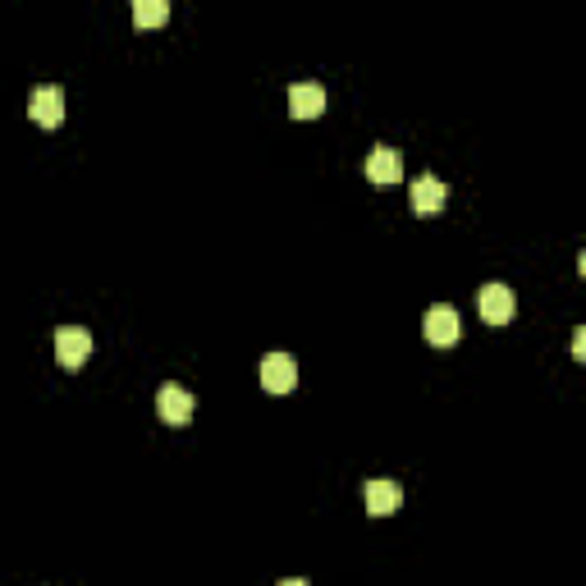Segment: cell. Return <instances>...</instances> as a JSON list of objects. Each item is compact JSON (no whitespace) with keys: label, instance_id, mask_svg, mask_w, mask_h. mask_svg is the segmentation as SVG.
<instances>
[{"label":"cell","instance_id":"obj_8","mask_svg":"<svg viewBox=\"0 0 586 586\" xmlns=\"http://www.w3.org/2000/svg\"><path fill=\"white\" fill-rule=\"evenodd\" d=\"M362 500H367V513H376V518H390V513L403 504V490L394 486V481L376 477V481H367V486H362Z\"/></svg>","mask_w":586,"mask_h":586},{"label":"cell","instance_id":"obj_13","mask_svg":"<svg viewBox=\"0 0 586 586\" xmlns=\"http://www.w3.org/2000/svg\"><path fill=\"white\" fill-rule=\"evenodd\" d=\"M280 586H307V582H303V577H284Z\"/></svg>","mask_w":586,"mask_h":586},{"label":"cell","instance_id":"obj_6","mask_svg":"<svg viewBox=\"0 0 586 586\" xmlns=\"http://www.w3.org/2000/svg\"><path fill=\"white\" fill-rule=\"evenodd\" d=\"M362 170H367V179L376 188H390V184H399V179H403V161H399V152H394V147H376V152L367 156V165H362Z\"/></svg>","mask_w":586,"mask_h":586},{"label":"cell","instance_id":"obj_10","mask_svg":"<svg viewBox=\"0 0 586 586\" xmlns=\"http://www.w3.org/2000/svg\"><path fill=\"white\" fill-rule=\"evenodd\" d=\"M422 330H426V339H431V344H454V339H458V312L449 303H435L431 312H426Z\"/></svg>","mask_w":586,"mask_h":586},{"label":"cell","instance_id":"obj_12","mask_svg":"<svg viewBox=\"0 0 586 586\" xmlns=\"http://www.w3.org/2000/svg\"><path fill=\"white\" fill-rule=\"evenodd\" d=\"M573 358H577V362L586 358V326H582V330H577V335H573Z\"/></svg>","mask_w":586,"mask_h":586},{"label":"cell","instance_id":"obj_11","mask_svg":"<svg viewBox=\"0 0 586 586\" xmlns=\"http://www.w3.org/2000/svg\"><path fill=\"white\" fill-rule=\"evenodd\" d=\"M170 19V5L165 0H133V23L138 28H156V23Z\"/></svg>","mask_w":586,"mask_h":586},{"label":"cell","instance_id":"obj_7","mask_svg":"<svg viewBox=\"0 0 586 586\" xmlns=\"http://www.w3.org/2000/svg\"><path fill=\"white\" fill-rule=\"evenodd\" d=\"M289 110L293 120H316L326 110V87L321 83H293L289 87Z\"/></svg>","mask_w":586,"mask_h":586},{"label":"cell","instance_id":"obj_1","mask_svg":"<svg viewBox=\"0 0 586 586\" xmlns=\"http://www.w3.org/2000/svg\"><path fill=\"white\" fill-rule=\"evenodd\" d=\"M87 353H92V330H83V326L55 330V358H60V367L78 371L87 362Z\"/></svg>","mask_w":586,"mask_h":586},{"label":"cell","instance_id":"obj_3","mask_svg":"<svg viewBox=\"0 0 586 586\" xmlns=\"http://www.w3.org/2000/svg\"><path fill=\"white\" fill-rule=\"evenodd\" d=\"M28 115H33L42 129H55V124L65 120V92H60L55 83L33 87V97H28Z\"/></svg>","mask_w":586,"mask_h":586},{"label":"cell","instance_id":"obj_2","mask_svg":"<svg viewBox=\"0 0 586 586\" xmlns=\"http://www.w3.org/2000/svg\"><path fill=\"white\" fill-rule=\"evenodd\" d=\"M477 307H481V316H486L490 326H504V321H513V307H518V298H513L509 284L490 280V284H481Z\"/></svg>","mask_w":586,"mask_h":586},{"label":"cell","instance_id":"obj_5","mask_svg":"<svg viewBox=\"0 0 586 586\" xmlns=\"http://www.w3.org/2000/svg\"><path fill=\"white\" fill-rule=\"evenodd\" d=\"M156 408H161V417L165 422H174V426H184L188 417H193V408H197V399H193V390H184V385H161V394H156Z\"/></svg>","mask_w":586,"mask_h":586},{"label":"cell","instance_id":"obj_4","mask_svg":"<svg viewBox=\"0 0 586 586\" xmlns=\"http://www.w3.org/2000/svg\"><path fill=\"white\" fill-rule=\"evenodd\" d=\"M261 385L271 394H284L298 385V362L289 358V353H266L261 358Z\"/></svg>","mask_w":586,"mask_h":586},{"label":"cell","instance_id":"obj_9","mask_svg":"<svg viewBox=\"0 0 586 586\" xmlns=\"http://www.w3.org/2000/svg\"><path fill=\"white\" fill-rule=\"evenodd\" d=\"M445 197H449V184L440 179V174H417L413 179V211H440L445 207Z\"/></svg>","mask_w":586,"mask_h":586}]
</instances>
